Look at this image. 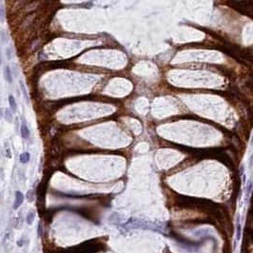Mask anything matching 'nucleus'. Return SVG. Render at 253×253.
Here are the masks:
<instances>
[{
  "instance_id": "nucleus-10",
  "label": "nucleus",
  "mask_w": 253,
  "mask_h": 253,
  "mask_svg": "<svg viewBox=\"0 0 253 253\" xmlns=\"http://www.w3.org/2000/svg\"><path fill=\"white\" fill-rule=\"evenodd\" d=\"M2 63V56H1V51H0V64Z\"/></svg>"
},
{
  "instance_id": "nucleus-11",
  "label": "nucleus",
  "mask_w": 253,
  "mask_h": 253,
  "mask_svg": "<svg viewBox=\"0 0 253 253\" xmlns=\"http://www.w3.org/2000/svg\"><path fill=\"white\" fill-rule=\"evenodd\" d=\"M0 116H1V110H0Z\"/></svg>"
},
{
  "instance_id": "nucleus-9",
  "label": "nucleus",
  "mask_w": 253,
  "mask_h": 253,
  "mask_svg": "<svg viewBox=\"0 0 253 253\" xmlns=\"http://www.w3.org/2000/svg\"><path fill=\"white\" fill-rule=\"evenodd\" d=\"M4 17H5V12H4V10L2 7H0V20L3 21Z\"/></svg>"
},
{
  "instance_id": "nucleus-4",
  "label": "nucleus",
  "mask_w": 253,
  "mask_h": 253,
  "mask_svg": "<svg viewBox=\"0 0 253 253\" xmlns=\"http://www.w3.org/2000/svg\"><path fill=\"white\" fill-rule=\"evenodd\" d=\"M19 160L22 164H26L30 160V153L29 152H23L21 155L19 156Z\"/></svg>"
},
{
  "instance_id": "nucleus-5",
  "label": "nucleus",
  "mask_w": 253,
  "mask_h": 253,
  "mask_svg": "<svg viewBox=\"0 0 253 253\" xmlns=\"http://www.w3.org/2000/svg\"><path fill=\"white\" fill-rule=\"evenodd\" d=\"M9 104H10V107H11V110L12 113H15L16 111V102H15V99L12 95H10L9 96Z\"/></svg>"
},
{
  "instance_id": "nucleus-6",
  "label": "nucleus",
  "mask_w": 253,
  "mask_h": 253,
  "mask_svg": "<svg viewBox=\"0 0 253 253\" xmlns=\"http://www.w3.org/2000/svg\"><path fill=\"white\" fill-rule=\"evenodd\" d=\"M4 118H5L7 121L12 122V114H11V110H5V113H4Z\"/></svg>"
},
{
  "instance_id": "nucleus-3",
  "label": "nucleus",
  "mask_w": 253,
  "mask_h": 253,
  "mask_svg": "<svg viewBox=\"0 0 253 253\" xmlns=\"http://www.w3.org/2000/svg\"><path fill=\"white\" fill-rule=\"evenodd\" d=\"M21 135L24 139H28L29 136H30V130H29L28 127L25 124L21 125Z\"/></svg>"
},
{
  "instance_id": "nucleus-8",
  "label": "nucleus",
  "mask_w": 253,
  "mask_h": 253,
  "mask_svg": "<svg viewBox=\"0 0 253 253\" xmlns=\"http://www.w3.org/2000/svg\"><path fill=\"white\" fill-rule=\"evenodd\" d=\"M34 212H30L28 214L27 216V223L29 224V225H32V223H34Z\"/></svg>"
},
{
  "instance_id": "nucleus-1",
  "label": "nucleus",
  "mask_w": 253,
  "mask_h": 253,
  "mask_svg": "<svg viewBox=\"0 0 253 253\" xmlns=\"http://www.w3.org/2000/svg\"><path fill=\"white\" fill-rule=\"evenodd\" d=\"M24 201V195L23 193H21L20 191H16L15 192V201L14 203V209H17L18 207L22 205V203Z\"/></svg>"
},
{
  "instance_id": "nucleus-2",
  "label": "nucleus",
  "mask_w": 253,
  "mask_h": 253,
  "mask_svg": "<svg viewBox=\"0 0 253 253\" xmlns=\"http://www.w3.org/2000/svg\"><path fill=\"white\" fill-rule=\"evenodd\" d=\"M4 76H5L6 81H8L9 83H12V76H11V69L10 67H8V66L4 69Z\"/></svg>"
},
{
  "instance_id": "nucleus-7",
  "label": "nucleus",
  "mask_w": 253,
  "mask_h": 253,
  "mask_svg": "<svg viewBox=\"0 0 253 253\" xmlns=\"http://www.w3.org/2000/svg\"><path fill=\"white\" fill-rule=\"evenodd\" d=\"M19 83H20V89H21V90H22V92L24 94V97H25V99H26V101L28 102L29 101V97H28V93H27L26 88H25V85L23 84L22 81H20Z\"/></svg>"
}]
</instances>
